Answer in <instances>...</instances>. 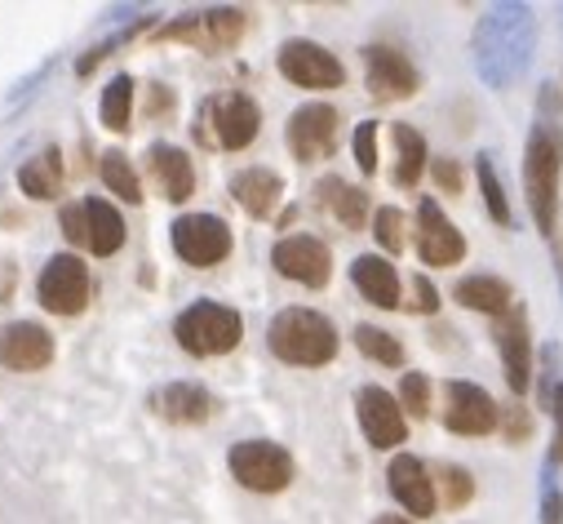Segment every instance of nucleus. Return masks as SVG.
Segmentation results:
<instances>
[{
  "instance_id": "f03ea898",
  "label": "nucleus",
  "mask_w": 563,
  "mask_h": 524,
  "mask_svg": "<svg viewBox=\"0 0 563 524\" xmlns=\"http://www.w3.org/2000/svg\"><path fill=\"white\" fill-rule=\"evenodd\" d=\"M537 45V19L528 6H493L479 28H475V72L484 76L488 89H510Z\"/></svg>"
},
{
  "instance_id": "f257e3e1",
  "label": "nucleus",
  "mask_w": 563,
  "mask_h": 524,
  "mask_svg": "<svg viewBox=\"0 0 563 524\" xmlns=\"http://www.w3.org/2000/svg\"><path fill=\"white\" fill-rule=\"evenodd\" d=\"M541 116L532 120V134L523 143V192H528V209L537 231L559 244V178H563V124H559V94L554 85H541Z\"/></svg>"
},
{
  "instance_id": "c9c22d12",
  "label": "nucleus",
  "mask_w": 563,
  "mask_h": 524,
  "mask_svg": "<svg viewBox=\"0 0 563 524\" xmlns=\"http://www.w3.org/2000/svg\"><path fill=\"white\" fill-rule=\"evenodd\" d=\"M351 148H355L360 174H364V178H373V174H377V120H360V124H355Z\"/></svg>"
},
{
  "instance_id": "c85d7f7f",
  "label": "nucleus",
  "mask_w": 563,
  "mask_h": 524,
  "mask_svg": "<svg viewBox=\"0 0 563 524\" xmlns=\"http://www.w3.org/2000/svg\"><path fill=\"white\" fill-rule=\"evenodd\" d=\"M98 116H102V124L111 129V134H129V129H133V76H115L102 89Z\"/></svg>"
},
{
  "instance_id": "9b49d317",
  "label": "nucleus",
  "mask_w": 563,
  "mask_h": 524,
  "mask_svg": "<svg viewBox=\"0 0 563 524\" xmlns=\"http://www.w3.org/2000/svg\"><path fill=\"white\" fill-rule=\"evenodd\" d=\"M338 134H342V116L329 102H302L285 124V143L302 165L329 161L338 152Z\"/></svg>"
},
{
  "instance_id": "f704fd0d",
  "label": "nucleus",
  "mask_w": 563,
  "mask_h": 524,
  "mask_svg": "<svg viewBox=\"0 0 563 524\" xmlns=\"http://www.w3.org/2000/svg\"><path fill=\"white\" fill-rule=\"evenodd\" d=\"M373 236H377V244H382L386 253H404V244H408V236H404V214H399L395 205H382V209L373 214Z\"/></svg>"
},
{
  "instance_id": "6ab92c4d",
  "label": "nucleus",
  "mask_w": 563,
  "mask_h": 524,
  "mask_svg": "<svg viewBox=\"0 0 563 524\" xmlns=\"http://www.w3.org/2000/svg\"><path fill=\"white\" fill-rule=\"evenodd\" d=\"M386 484L395 493V502L408 515H435L440 511V493H435V476L417 454H395L386 467Z\"/></svg>"
},
{
  "instance_id": "2eb2a0df",
  "label": "nucleus",
  "mask_w": 563,
  "mask_h": 524,
  "mask_svg": "<svg viewBox=\"0 0 563 524\" xmlns=\"http://www.w3.org/2000/svg\"><path fill=\"white\" fill-rule=\"evenodd\" d=\"M355 418H360V432L373 449H399L408 440V418H404V405L390 396L386 386H360L355 391Z\"/></svg>"
},
{
  "instance_id": "aec40b11",
  "label": "nucleus",
  "mask_w": 563,
  "mask_h": 524,
  "mask_svg": "<svg viewBox=\"0 0 563 524\" xmlns=\"http://www.w3.org/2000/svg\"><path fill=\"white\" fill-rule=\"evenodd\" d=\"M147 405H152L156 418H165L174 427H200L218 410V401L209 396V386H200V382H165L147 396Z\"/></svg>"
},
{
  "instance_id": "72a5a7b5",
  "label": "nucleus",
  "mask_w": 563,
  "mask_h": 524,
  "mask_svg": "<svg viewBox=\"0 0 563 524\" xmlns=\"http://www.w3.org/2000/svg\"><path fill=\"white\" fill-rule=\"evenodd\" d=\"M399 405L412 418H427L431 414V378L427 373H404L399 378Z\"/></svg>"
},
{
  "instance_id": "20e7f679",
  "label": "nucleus",
  "mask_w": 563,
  "mask_h": 524,
  "mask_svg": "<svg viewBox=\"0 0 563 524\" xmlns=\"http://www.w3.org/2000/svg\"><path fill=\"white\" fill-rule=\"evenodd\" d=\"M262 129V107L240 94V89H227V94H209L196 111V124L191 134L196 143L213 148V152H244Z\"/></svg>"
},
{
  "instance_id": "cd10ccee",
  "label": "nucleus",
  "mask_w": 563,
  "mask_h": 524,
  "mask_svg": "<svg viewBox=\"0 0 563 524\" xmlns=\"http://www.w3.org/2000/svg\"><path fill=\"white\" fill-rule=\"evenodd\" d=\"M19 187L32 200H58V187H63V156H58V148H45L41 156L23 161Z\"/></svg>"
},
{
  "instance_id": "9d476101",
  "label": "nucleus",
  "mask_w": 563,
  "mask_h": 524,
  "mask_svg": "<svg viewBox=\"0 0 563 524\" xmlns=\"http://www.w3.org/2000/svg\"><path fill=\"white\" fill-rule=\"evenodd\" d=\"M169 240H174V253L187 262V268H200V272L227 262L231 249H235V236L218 214H183V218H174Z\"/></svg>"
},
{
  "instance_id": "1a4fd4ad",
  "label": "nucleus",
  "mask_w": 563,
  "mask_h": 524,
  "mask_svg": "<svg viewBox=\"0 0 563 524\" xmlns=\"http://www.w3.org/2000/svg\"><path fill=\"white\" fill-rule=\"evenodd\" d=\"M36 298L45 312L54 316H80L93 298V276L85 268V258L76 253H54L45 268H41V281H36Z\"/></svg>"
},
{
  "instance_id": "393cba45",
  "label": "nucleus",
  "mask_w": 563,
  "mask_h": 524,
  "mask_svg": "<svg viewBox=\"0 0 563 524\" xmlns=\"http://www.w3.org/2000/svg\"><path fill=\"white\" fill-rule=\"evenodd\" d=\"M316 200H320V209H329L346 231H360V227L368 222V192L355 187V183H346V178H338V174H329V178L316 183Z\"/></svg>"
},
{
  "instance_id": "79ce46f5",
  "label": "nucleus",
  "mask_w": 563,
  "mask_h": 524,
  "mask_svg": "<svg viewBox=\"0 0 563 524\" xmlns=\"http://www.w3.org/2000/svg\"><path fill=\"white\" fill-rule=\"evenodd\" d=\"M373 524H412V520H404V515H377Z\"/></svg>"
},
{
  "instance_id": "c756f323",
  "label": "nucleus",
  "mask_w": 563,
  "mask_h": 524,
  "mask_svg": "<svg viewBox=\"0 0 563 524\" xmlns=\"http://www.w3.org/2000/svg\"><path fill=\"white\" fill-rule=\"evenodd\" d=\"M98 170H102V183H107V192L111 196H120V200H129V205H137L143 200V183H137V174H133V165H129V156L124 152H102V161H98Z\"/></svg>"
},
{
  "instance_id": "423d86ee",
  "label": "nucleus",
  "mask_w": 563,
  "mask_h": 524,
  "mask_svg": "<svg viewBox=\"0 0 563 524\" xmlns=\"http://www.w3.org/2000/svg\"><path fill=\"white\" fill-rule=\"evenodd\" d=\"M227 467L240 489L249 493H285L294 484V454L275 440H240L227 454Z\"/></svg>"
},
{
  "instance_id": "e433bc0d",
  "label": "nucleus",
  "mask_w": 563,
  "mask_h": 524,
  "mask_svg": "<svg viewBox=\"0 0 563 524\" xmlns=\"http://www.w3.org/2000/svg\"><path fill=\"white\" fill-rule=\"evenodd\" d=\"M501 436H506L510 445H523V440L532 436V414H528L523 405H506V410H501Z\"/></svg>"
},
{
  "instance_id": "bb28decb",
  "label": "nucleus",
  "mask_w": 563,
  "mask_h": 524,
  "mask_svg": "<svg viewBox=\"0 0 563 524\" xmlns=\"http://www.w3.org/2000/svg\"><path fill=\"white\" fill-rule=\"evenodd\" d=\"M453 298L471 312H484V316H506L515 307V290L501 281V276H466L453 285Z\"/></svg>"
},
{
  "instance_id": "a211bd4d",
  "label": "nucleus",
  "mask_w": 563,
  "mask_h": 524,
  "mask_svg": "<svg viewBox=\"0 0 563 524\" xmlns=\"http://www.w3.org/2000/svg\"><path fill=\"white\" fill-rule=\"evenodd\" d=\"M493 342H497V356H501L510 391L515 396H528V386H532V329H528V312L519 303L497 320Z\"/></svg>"
},
{
  "instance_id": "f8f14e48",
  "label": "nucleus",
  "mask_w": 563,
  "mask_h": 524,
  "mask_svg": "<svg viewBox=\"0 0 563 524\" xmlns=\"http://www.w3.org/2000/svg\"><path fill=\"white\" fill-rule=\"evenodd\" d=\"M275 67L289 85L298 89H342L346 85V67L338 63V54H329L316 41H285L275 54Z\"/></svg>"
},
{
  "instance_id": "6e6552de",
  "label": "nucleus",
  "mask_w": 563,
  "mask_h": 524,
  "mask_svg": "<svg viewBox=\"0 0 563 524\" xmlns=\"http://www.w3.org/2000/svg\"><path fill=\"white\" fill-rule=\"evenodd\" d=\"M63 236L71 244L89 249L93 258H111L124 249V218L102 196H85L63 209Z\"/></svg>"
},
{
  "instance_id": "7ed1b4c3",
  "label": "nucleus",
  "mask_w": 563,
  "mask_h": 524,
  "mask_svg": "<svg viewBox=\"0 0 563 524\" xmlns=\"http://www.w3.org/2000/svg\"><path fill=\"white\" fill-rule=\"evenodd\" d=\"M266 347L294 369H324L338 356V329L311 307H285L266 329Z\"/></svg>"
},
{
  "instance_id": "a878e982",
  "label": "nucleus",
  "mask_w": 563,
  "mask_h": 524,
  "mask_svg": "<svg viewBox=\"0 0 563 524\" xmlns=\"http://www.w3.org/2000/svg\"><path fill=\"white\" fill-rule=\"evenodd\" d=\"M390 143H395V170H390V183L412 192L421 183V174L431 170V152H427V139L417 134L412 124H390Z\"/></svg>"
},
{
  "instance_id": "f3484780",
  "label": "nucleus",
  "mask_w": 563,
  "mask_h": 524,
  "mask_svg": "<svg viewBox=\"0 0 563 524\" xmlns=\"http://www.w3.org/2000/svg\"><path fill=\"white\" fill-rule=\"evenodd\" d=\"M364 85L377 102H404L421 89V72L408 63V54L390 45H368L364 50Z\"/></svg>"
},
{
  "instance_id": "dca6fc26",
  "label": "nucleus",
  "mask_w": 563,
  "mask_h": 524,
  "mask_svg": "<svg viewBox=\"0 0 563 524\" xmlns=\"http://www.w3.org/2000/svg\"><path fill=\"white\" fill-rule=\"evenodd\" d=\"M417 258L427 268H457L466 258V236L449 222V214L440 209V200H417Z\"/></svg>"
},
{
  "instance_id": "412c9836",
  "label": "nucleus",
  "mask_w": 563,
  "mask_h": 524,
  "mask_svg": "<svg viewBox=\"0 0 563 524\" xmlns=\"http://www.w3.org/2000/svg\"><path fill=\"white\" fill-rule=\"evenodd\" d=\"M0 364L14 373H36L54 364V338L36 320H14L0 329Z\"/></svg>"
},
{
  "instance_id": "7c9ffc66",
  "label": "nucleus",
  "mask_w": 563,
  "mask_h": 524,
  "mask_svg": "<svg viewBox=\"0 0 563 524\" xmlns=\"http://www.w3.org/2000/svg\"><path fill=\"white\" fill-rule=\"evenodd\" d=\"M355 347H360V356H368L373 364H386V369H399L404 364V342L395 338V334H386V329H377V325H355Z\"/></svg>"
},
{
  "instance_id": "ea45409f",
  "label": "nucleus",
  "mask_w": 563,
  "mask_h": 524,
  "mask_svg": "<svg viewBox=\"0 0 563 524\" xmlns=\"http://www.w3.org/2000/svg\"><path fill=\"white\" fill-rule=\"evenodd\" d=\"M550 414H554V440H550V467H563V382L550 391Z\"/></svg>"
},
{
  "instance_id": "2f4dec72",
  "label": "nucleus",
  "mask_w": 563,
  "mask_h": 524,
  "mask_svg": "<svg viewBox=\"0 0 563 524\" xmlns=\"http://www.w3.org/2000/svg\"><path fill=\"white\" fill-rule=\"evenodd\" d=\"M431 476H435V493H440V502H444L449 511L471 506V498H475V476H471L466 467L440 462V467H431Z\"/></svg>"
},
{
  "instance_id": "4468645a",
  "label": "nucleus",
  "mask_w": 563,
  "mask_h": 524,
  "mask_svg": "<svg viewBox=\"0 0 563 524\" xmlns=\"http://www.w3.org/2000/svg\"><path fill=\"white\" fill-rule=\"evenodd\" d=\"M444 427L453 436H471V440L475 436H493L501 427V410H497V401L488 396L479 382L453 378L444 386Z\"/></svg>"
},
{
  "instance_id": "5701e85b",
  "label": "nucleus",
  "mask_w": 563,
  "mask_h": 524,
  "mask_svg": "<svg viewBox=\"0 0 563 524\" xmlns=\"http://www.w3.org/2000/svg\"><path fill=\"white\" fill-rule=\"evenodd\" d=\"M351 281H355V290H360L373 307H382V312L404 307V285H399V272H395L390 258H382V253H360V258L351 262Z\"/></svg>"
},
{
  "instance_id": "39448f33",
  "label": "nucleus",
  "mask_w": 563,
  "mask_h": 524,
  "mask_svg": "<svg viewBox=\"0 0 563 524\" xmlns=\"http://www.w3.org/2000/svg\"><path fill=\"white\" fill-rule=\"evenodd\" d=\"M174 338H178V347H183L187 356L213 360V356H227V351L240 347L244 320H240L235 307L213 303V298H200V303H191V307L174 320Z\"/></svg>"
},
{
  "instance_id": "473e14b6",
  "label": "nucleus",
  "mask_w": 563,
  "mask_h": 524,
  "mask_svg": "<svg viewBox=\"0 0 563 524\" xmlns=\"http://www.w3.org/2000/svg\"><path fill=\"white\" fill-rule=\"evenodd\" d=\"M475 174H479V192H484V209L497 227H510V200H506V187L497 178V165L493 156H475Z\"/></svg>"
},
{
  "instance_id": "a19ab883",
  "label": "nucleus",
  "mask_w": 563,
  "mask_h": 524,
  "mask_svg": "<svg viewBox=\"0 0 563 524\" xmlns=\"http://www.w3.org/2000/svg\"><path fill=\"white\" fill-rule=\"evenodd\" d=\"M412 312H421V316H435L440 312V290L427 281V276H412V303H408Z\"/></svg>"
},
{
  "instance_id": "b1692460",
  "label": "nucleus",
  "mask_w": 563,
  "mask_h": 524,
  "mask_svg": "<svg viewBox=\"0 0 563 524\" xmlns=\"http://www.w3.org/2000/svg\"><path fill=\"white\" fill-rule=\"evenodd\" d=\"M231 196L249 218H271L279 209V196H285V178L266 165H249L231 174Z\"/></svg>"
},
{
  "instance_id": "58836bf2",
  "label": "nucleus",
  "mask_w": 563,
  "mask_h": 524,
  "mask_svg": "<svg viewBox=\"0 0 563 524\" xmlns=\"http://www.w3.org/2000/svg\"><path fill=\"white\" fill-rule=\"evenodd\" d=\"M541 524H563V489L550 471L541 476Z\"/></svg>"
},
{
  "instance_id": "4be33fe9",
  "label": "nucleus",
  "mask_w": 563,
  "mask_h": 524,
  "mask_svg": "<svg viewBox=\"0 0 563 524\" xmlns=\"http://www.w3.org/2000/svg\"><path fill=\"white\" fill-rule=\"evenodd\" d=\"M147 178L156 183V192L169 205H187L196 196V165L183 148L174 143H152L147 148Z\"/></svg>"
},
{
  "instance_id": "4c0bfd02",
  "label": "nucleus",
  "mask_w": 563,
  "mask_h": 524,
  "mask_svg": "<svg viewBox=\"0 0 563 524\" xmlns=\"http://www.w3.org/2000/svg\"><path fill=\"white\" fill-rule=\"evenodd\" d=\"M431 178H435V187H440V192H449V196H457V192L466 187L462 165H457L453 156H435V161H431Z\"/></svg>"
},
{
  "instance_id": "0eeeda50",
  "label": "nucleus",
  "mask_w": 563,
  "mask_h": 524,
  "mask_svg": "<svg viewBox=\"0 0 563 524\" xmlns=\"http://www.w3.org/2000/svg\"><path fill=\"white\" fill-rule=\"evenodd\" d=\"M244 32H249V14L218 6V10H200V14H183V19L165 23L156 32V41H178V45H191L200 54H222V50L240 45Z\"/></svg>"
},
{
  "instance_id": "ddd939ff",
  "label": "nucleus",
  "mask_w": 563,
  "mask_h": 524,
  "mask_svg": "<svg viewBox=\"0 0 563 524\" xmlns=\"http://www.w3.org/2000/svg\"><path fill=\"white\" fill-rule=\"evenodd\" d=\"M271 268L285 281H294V285L324 290L333 281V253L316 236H285V240H275V249H271Z\"/></svg>"
}]
</instances>
